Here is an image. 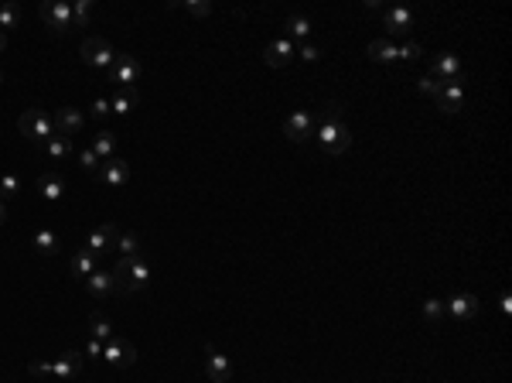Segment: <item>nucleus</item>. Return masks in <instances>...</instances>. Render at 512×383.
Masks as SVG:
<instances>
[{
    "label": "nucleus",
    "instance_id": "7ed1b4c3",
    "mask_svg": "<svg viewBox=\"0 0 512 383\" xmlns=\"http://www.w3.org/2000/svg\"><path fill=\"white\" fill-rule=\"evenodd\" d=\"M82 356L79 349H69V352H62L55 363H31L28 366V373H35V377H55V380H76L82 370Z\"/></svg>",
    "mask_w": 512,
    "mask_h": 383
},
{
    "label": "nucleus",
    "instance_id": "9b49d317",
    "mask_svg": "<svg viewBox=\"0 0 512 383\" xmlns=\"http://www.w3.org/2000/svg\"><path fill=\"white\" fill-rule=\"evenodd\" d=\"M205 373H208V383H229L233 380V363H229V356H222L212 342L205 345Z\"/></svg>",
    "mask_w": 512,
    "mask_h": 383
},
{
    "label": "nucleus",
    "instance_id": "f257e3e1",
    "mask_svg": "<svg viewBox=\"0 0 512 383\" xmlns=\"http://www.w3.org/2000/svg\"><path fill=\"white\" fill-rule=\"evenodd\" d=\"M315 140L324 154H345L352 147V130L342 120V103H328L321 110V120L315 124Z\"/></svg>",
    "mask_w": 512,
    "mask_h": 383
},
{
    "label": "nucleus",
    "instance_id": "72a5a7b5",
    "mask_svg": "<svg viewBox=\"0 0 512 383\" xmlns=\"http://www.w3.org/2000/svg\"><path fill=\"white\" fill-rule=\"evenodd\" d=\"M440 85H444V83H437V79H431V76H420V79H417V92L437 103V96H440Z\"/></svg>",
    "mask_w": 512,
    "mask_h": 383
},
{
    "label": "nucleus",
    "instance_id": "9d476101",
    "mask_svg": "<svg viewBox=\"0 0 512 383\" xmlns=\"http://www.w3.org/2000/svg\"><path fill=\"white\" fill-rule=\"evenodd\" d=\"M110 79L117 83V89H137V79H140V62L133 55H117L113 69H110Z\"/></svg>",
    "mask_w": 512,
    "mask_h": 383
},
{
    "label": "nucleus",
    "instance_id": "4468645a",
    "mask_svg": "<svg viewBox=\"0 0 512 383\" xmlns=\"http://www.w3.org/2000/svg\"><path fill=\"white\" fill-rule=\"evenodd\" d=\"M297 58V44L290 42V38H274V42L263 48V62L270 65V69H283V65H290Z\"/></svg>",
    "mask_w": 512,
    "mask_h": 383
},
{
    "label": "nucleus",
    "instance_id": "ddd939ff",
    "mask_svg": "<svg viewBox=\"0 0 512 383\" xmlns=\"http://www.w3.org/2000/svg\"><path fill=\"white\" fill-rule=\"evenodd\" d=\"M427 76L437 79V83H458V76H461V62H458V55H451V51L433 55Z\"/></svg>",
    "mask_w": 512,
    "mask_h": 383
},
{
    "label": "nucleus",
    "instance_id": "6e6552de",
    "mask_svg": "<svg viewBox=\"0 0 512 383\" xmlns=\"http://www.w3.org/2000/svg\"><path fill=\"white\" fill-rule=\"evenodd\" d=\"M117 236H119L117 226H113V222H103V226L89 229V236H85V247H82V250H89L92 256H103V254H110V250L117 247Z\"/></svg>",
    "mask_w": 512,
    "mask_h": 383
},
{
    "label": "nucleus",
    "instance_id": "a878e982",
    "mask_svg": "<svg viewBox=\"0 0 512 383\" xmlns=\"http://www.w3.org/2000/svg\"><path fill=\"white\" fill-rule=\"evenodd\" d=\"M31 243H35V250H38L41 256H55V254H58V236H55V229H38Z\"/></svg>",
    "mask_w": 512,
    "mask_h": 383
},
{
    "label": "nucleus",
    "instance_id": "39448f33",
    "mask_svg": "<svg viewBox=\"0 0 512 383\" xmlns=\"http://www.w3.org/2000/svg\"><path fill=\"white\" fill-rule=\"evenodd\" d=\"M17 130H21V137L35 140V144H41V147L55 137V124H51V117H48V113H41V110H24V113L17 117Z\"/></svg>",
    "mask_w": 512,
    "mask_h": 383
},
{
    "label": "nucleus",
    "instance_id": "c03bdc74",
    "mask_svg": "<svg viewBox=\"0 0 512 383\" xmlns=\"http://www.w3.org/2000/svg\"><path fill=\"white\" fill-rule=\"evenodd\" d=\"M0 83H3V72H0Z\"/></svg>",
    "mask_w": 512,
    "mask_h": 383
},
{
    "label": "nucleus",
    "instance_id": "6ab92c4d",
    "mask_svg": "<svg viewBox=\"0 0 512 383\" xmlns=\"http://www.w3.org/2000/svg\"><path fill=\"white\" fill-rule=\"evenodd\" d=\"M461 103H465V85H461V83H444V85H440L437 106H440L444 113H458V110H461Z\"/></svg>",
    "mask_w": 512,
    "mask_h": 383
},
{
    "label": "nucleus",
    "instance_id": "ea45409f",
    "mask_svg": "<svg viewBox=\"0 0 512 383\" xmlns=\"http://www.w3.org/2000/svg\"><path fill=\"white\" fill-rule=\"evenodd\" d=\"M85 356H89V359H103V342L89 339V342H85Z\"/></svg>",
    "mask_w": 512,
    "mask_h": 383
},
{
    "label": "nucleus",
    "instance_id": "20e7f679",
    "mask_svg": "<svg viewBox=\"0 0 512 383\" xmlns=\"http://www.w3.org/2000/svg\"><path fill=\"white\" fill-rule=\"evenodd\" d=\"M79 55H82V62H85L89 69H96V72H110V69H113V62H117V51H113V44L106 42V38H99V35H89V38H82Z\"/></svg>",
    "mask_w": 512,
    "mask_h": 383
},
{
    "label": "nucleus",
    "instance_id": "cd10ccee",
    "mask_svg": "<svg viewBox=\"0 0 512 383\" xmlns=\"http://www.w3.org/2000/svg\"><path fill=\"white\" fill-rule=\"evenodd\" d=\"M287 31H290L294 38H301V42H304V38L311 35V21H308L304 14H290V17H287Z\"/></svg>",
    "mask_w": 512,
    "mask_h": 383
},
{
    "label": "nucleus",
    "instance_id": "e433bc0d",
    "mask_svg": "<svg viewBox=\"0 0 512 383\" xmlns=\"http://www.w3.org/2000/svg\"><path fill=\"white\" fill-rule=\"evenodd\" d=\"M181 7H185L192 17H208V14H212V3H208V0H188V3H181Z\"/></svg>",
    "mask_w": 512,
    "mask_h": 383
},
{
    "label": "nucleus",
    "instance_id": "473e14b6",
    "mask_svg": "<svg viewBox=\"0 0 512 383\" xmlns=\"http://www.w3.org/2000/svg\"><path fill=\"white\" fill-rule=\"evenodd\" d=\"M424 55V48L417 42H403V44H396V62H417Z\"/></svg>",
    "mask_w": 512,
    "mask_h": 383
},
{
    "label": "nucleus",
    "instance_id": "bb28decb",
    "mask_svg": "<svg viewBox=\"0 0 512 383\" xmlns=\"http://www.w3.org/2000/svg\"><path fill=\"white\" fill-rule=\"evenodd\" d=\"M89 329H92V339H99V342H110L117 332H113V325L103 318V315H92L89 318Z\"/></svg>",
    "mask_w": 512,
    "mask_h": 383
},
{
    "label": "nucleus",
    "instance_id": "f8f14e48",
    "mask_svg": "<svg viewBox=\"0 0 512 383\" xmlns=\"http://www.w3.org/2000/svg\"><path fill=\"white\" fill-rule=\"evenodd\" d=\"M103 359H106L110 366L126 370V366H133V363H137V349H133V345H130L126 339L113 336L110 342H103Z\"/></svg>",
    "mask_w": 512,
    "mask_h": 383
},
{
    "label": "nucleus",
    "instance_id": "c9c22d12",
    "mask_svg": "<svg viewBox=\"0 0 512 383\" xmlns=\"http://www.w3.org/2000/svg\"><path fill=\"white\" fill-rule=\"evenodd\" d=\"M440 315H444V301H437V298H427L424 301V318H427V322H440Z\"/></svg>",
    "mask_w": 512,
    "mask_h": 383
},
{
    "label": "nucleus",
    "instance_id": "1a4fd4ad",
    "mask_svg": "<svg viewBox=\"0 0 512 383\" xmlns=\"http://www.w3.org/2000/svg\"><path fill=\"white\" fill-rule=\"evenodd\" d=\"M410 28H413V10L410 7H390L383 14V31H386L383 38H406Z\"/></svg>",
    "mask_w": 512,
    "mask_h": 383
},
{
    "label": "nucleus",
    "instance_id": "2f4dec72",
    "mask_svg": "<svg viewBox=\"0 0 512 383\" xmlns=\"http://www.w3.org/2000/svg\"><path fill=\"white\" fill-rule=\"evenodd\" d=\"M117 250L123 256H137V254H140V240H137L133 233H119V236H117Z\"/></svg>",
    "mask_w": 512,
    "mask_h": 383
},
{
    "label": "nucleus",
    "instance_id": "4be33fe9",
    "mask_svg": "<svg viewBox=\"0 0 512 383\" xmlns=\"http://www.w3.org/2000/svg\"><path fill=\"white\" fill-rule=\"evenodd\" d=\"M369 58L372 62H383V65H393L396 62V44L390 38H376V42H369Z\"/></svg>",
    "mask_w": 512,
    "mask_h": 383
},
{
    "label": "nucleus",
    "instance_id": "c85d7f7f",
    "mask_svg": "<svg viewBox=\"0 0 512 383\" xmlns=\"http://www.w3.org/2000/svg\"><path fill=\"white\" fill-rule=\"evenodd\" d=\"M21 178L17 174H0V199H17L21 195Z\"/></svg>",
    "mask_w": 512,
    "mask_h": 383
},
{
    "label": "nucleus",
    "instance_id": "5701e85b",
    "mask_svg": "<svg viewBox=\"0 0 512 383\" xmlns=\"http://www.w3.org/2000/svg\"><path fill=\"white\" fill-rule=\"evenodd\" d=\"M92 151H96V158L99 161H110V158H117L113 151H117V137L110 133V130H99L96 137H92V144H89Z\"/></svg>",
    "mask_w": 512,
    "mask_h": 383
},
{
    "label": "nucleus",
    "instance_id": "aec40b11",
    "mask_svg": "<svg viewBox=\"0 0 512 383\" xmlns=\"http://www.w3.org/2000/svg\"><path fill=\"white\" fill-rule=\"evenodd\" d=\"M137 103H140V92H137V89H117L113 99H110V113L126 117L130 110H137Z\"/></svg>",
    "mask_w": 512,
    "mask_h": 383
},
{
    "label": "nucleus",
    "instance_id": "423d86ee",
    "mask_svg": "<svg viewBox=\"0 0 512 383\" xmlns=\"http://www.w3.org/2000/svg\"><path fill=\"white\" fill-rule=\"evenodd\" d=\"M38 17L41 24L48 31H55V35L72 31V3H65V0H44L38 7Z\"/></svg>",
    "mask_w": 512,
    "mask_h": 383
},
{
    "label": "nucleus",
    "instance_id": "c756f323",
    "mask_svg": "<svg viewBox=\"0 0 512 383\" xmlns=\"http://www.w3.org/2000/svg\"><path fill=\"white\" fill-rule=\"evenodd\" d=\"M17 24H21V10H17L14 3L0 7V31H14Z\"/></svg>",
    "mask_w": 512,
    "mask_h": 383
},
{
    "label": "nucleus",
    "instance_id": "393cba45",
    "mask_svg": "<svg viewBox=\"0 0 512 383\" xmlns=\"http://www.w3.org/2000/svg\"><path fill=\"white\" fill-rule=\"evenodd\" d=\"M44 151H48V158H55V161H69L72 154H76V147H72V137H51L48 144H44Z\"/></svg>",
    "mask_w": 512,
    "mask_h": 383
},
{
    "label": "nucleus",
    "instance_id": "2eb2a0df",
    "mask_svg": "<svg viewBox=\"0 0 512 383\" xmlns=\"http://www.w3.org/2000/svg\"><path fill=\"white\" fill-rule=\"evenodd\" d=\"M51 124H55L58 137H76L82 130V124H85V117H82V110H76V106H62V110H55Z\"/></svg>",
    "mask_w": 512,
    "mask_h": 383
},
{
    "label": "nucleus",
    "instance_id": "4c0bfd02",
    "mask_svg": "<svg viewBox=\"0 0 512 383\" xmlns=\"http://www.w3.org/2000/svg\"><path fill=\"white\" fill-rule=\"evenodd\" d=\"M89 113L96 117V120H103V117H110V99H92V106H89Z\"/></svg>",
    "mask_w": 512,
    "mask_h": 383
},
{
    "label": "nucleus",
    "instance_id": "f03ea898",
    "mask_svg": "<svg viewBox=\"0 0 512 383\" xmlns=\"http://www.w3.org/2000/svg\"><path fill=\"white\" fill-rule=\"evenodd\" d=\"M154 277V267L144 254L137 256H119V263L113 267V281H117L119 295H140Z\"/></svg>",
    "mask_w": 512,
    "mask_h": 383
},
{
    "label": "nucleus",
    "instance_id": "f704fd0d",
    "mask_svg": "<svg viewBox=\"0 0 512 383\" xmlns=\"http://www.w3.org/2000/svg\"><path fill=\"white\" fill-rule=\"evenodd\" d=\"M76 158H79V165L85 171H92V174H96V171H99V165H103V161H99V158H96V151H92V147H82L79 154H76Z\"/></svg>",
    "mask_w": 512,
    "mask_h": 383
},
{
    "label": "nucleus",
    "instance_id": "a211bd4d",
    "mask_svg": "<svg viewBox=\"0 0 512 383\" xmlns=\"http://www.w3.org/2000/svg\"><path fill=\"white\" fill-rule=\"evenodd\" d=\"M444 308L451 311V318H454V322H468V318L478 315V298L468 295V291H465V295H451V298L444 301Z\"/></svg>",
    "mask_w": 512,
    "mask_h": 383
},
{
    "label": "nucleus",
    "instance_id": "79ce46f5",
    "mask_svg": "<svg viewBox=\"0 0 512 383\" xmlns=\"http://www.w3.org/2000/svg\"><path fill=\"white\" fill-rule=\"evenodd\" d=\"M3 219H7V209H3V199H0V226H3Z\"/></svg>",
    "mask_w": 512,
    "mask_h": 383
},
{
    "label": "nucleus",
    "instance_id": "b1692460",
    "mask_svg": "<svg viewBox=\"0 0 512 383\" xmlns=\"http://www.w3.org/2000/svg\"><path fill=\"white\" fill-rule=\"evenodd\" d=\"M38 192H41V199L58 202V199L65 195V185H62V178H58V174H41V178H38Z\"/></svg>",
    "mask_w": 512,
    "mask_h": 383
},
{
    "label": "nucleus",
    "instance_id": "a19ab883",
    "mask_svg": "<svg viewBox=\"0 0 512 383\" xmlns=\"http://www.w3.org/2000/svg\"><path fill=\"white\" fill-rule=\"evenodd\" d=\"M499 304H502V311H506V315L512 311V298H509V295H502V298H499Z\"/></svg>",
    "mask_w": 512,
    "mask_h": 383
},
{
    "label": "nucleus",
    "instance_id": "f3484780",
    "mask_svg": "<svg viewBox=\"0 0 512 383\" xmlns=\"http://www.w3.org/2000/svg\"><path fill=\"white\" fill-rule=\"evenodd\" d=\"M85 291H89V298L110 301V295H117V281H113L110 270H96V274L85 277Z\"/></svg>",
    "mask_w": 512,
    "mask_h": 383
},
{
    "label": "nucleus",
    "instance_id": "0eeeda50",
    "mask_svg": "<svg viewBox=\"0 0 512 383\" xmlns=\"http://www.w3.org/2000/svg\"><path fill=\"white\" fill-rule=\"evenodd\" d=\"M283 137H287L290 144L311 140V137H315V117H311L308 110H294V113L283 120Z\"/></svg>",
    "mask_w": 512,
    "mask_h": 383
},
{
    "label": "nucleus",
    "instance_id": "7c9ffc66",
    "mask_svg": "<svg viewBox=\"0 0 512 383\" xmlns=\"http://www.w3.org/2000/svg\"><path fill=\"white\" fill-rule=\"evenodd\" d=\"M89 14H92V0L72 3V28H85L89 24Z\"/></svg>",
    "mask_w": 512,
    "mask_h": 383
},
{
    "label": "nucleus",
    "instance_id": "412c9836",
    "mask_svg": "<svg viewBox=\"0 0 512 383\" xmlns=\"http://www.w3.org/2000/svg\"><path fill=\"white\" fill-rule=\"evenodd\" d=\"M69 270H72V277H79V281H85L89 274H96V270H99V256H92L89 250H79V254L72 256Z\"/></svg>",
    "mask_w": 512,
    "mask_h": 383
},
{
    "label": "nucleus",
    "instance_id": "58836bf2",
    "mask_svg": "<svg viewBox=\"0 0 512 383\" xmlns=\"http://www.w3.org/2000/svg\"><path fill=\"white\" fill-rule=\"evenodd\" d=\"M297 55H301L304 62H317V58H321V48H315V44H301Z\"/></svg>",
    "mask_w": 512,
    "mask_h": 383
},
{
    "label": "nucleus",
    "instance_id": "37998d69",
    "mask_svg": "<svg viewBox=\"0 0 512 383\" xmlns=\"http://www.w3.org/2000/svg\"><path fill=\"white\" fill-rule=\"evenodd\" d=\"M3 48H7V35L0 31V51H3Z\"/></svg>",
    "mask_w": 512,
    "mask_h": 383
},
{
    "label": "nucleus",
    "instance_id": "dca6fc26",
    "mask_svg": "<svg viewBox=\"0 0 512 383\" xmlns=\"http://www.w3.org/2000/svg\"><path fill=\"white\" fill-rule=\"evenodd\" d=\"M99 181L103 185H110V188H123L126 181H130V165L123 161V158H110V161H103L99 165Z\"/></svg>",
    "mask_w": 512,
    "mask_h": 383
}]
</instances>
